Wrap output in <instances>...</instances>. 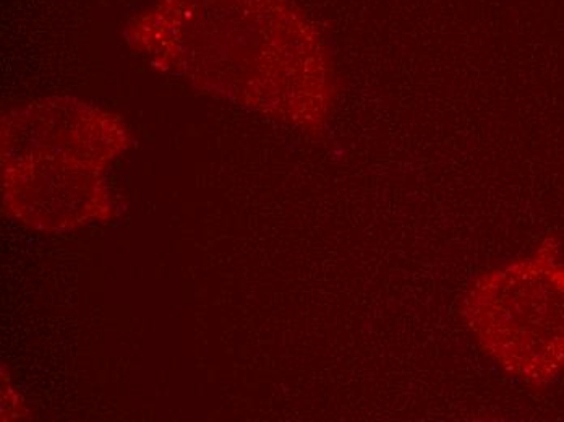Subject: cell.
<instances>
[{
    "label": "cell",
    "mask_w": 564,
    "mask_h": 422,
    "mask_svg": "<svg viewBox=\"0 0 564 422\" xmlns=\"http://www.w3.org/2000/svg\"><path fill=\"white\" fill-rule=\"evenodd\" d=\"M467 327L494 361L531 387L564 372V257L546 239L535 252L481 274L463 305Z\"/></svg>",
    "instance_id": "cell-1"
}]
</instances>
